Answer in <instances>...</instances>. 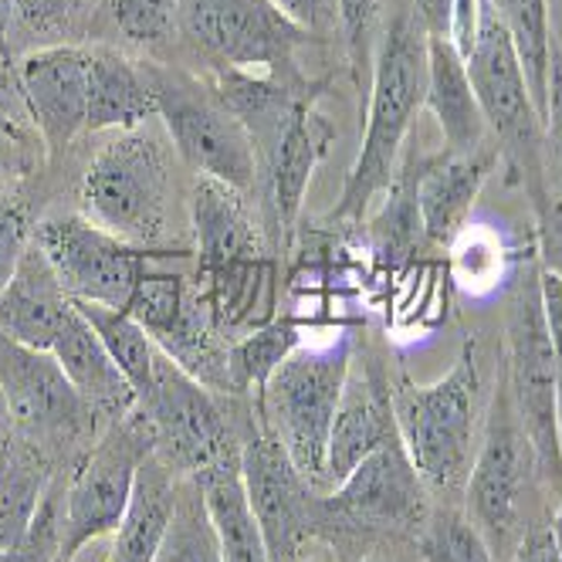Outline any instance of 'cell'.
<instances>
[{
  "mask_svg": "<svg viewBox=\"0 0 562 562\" xmlns=\"http://www.w3.org/2000/svg\"><path fill=\"white\" fill-rule=\"evenodd\" d=\"M481 4L485 0H454V14H451V42L454 48L468 58L477 37V24H481Z\"/></svg>",
  "mask_w": 562,
  "mask_h": 562,
  "instance_id": "ee69618b",
  "label": "cell"
},
{
  "mask_svg": "<svg viewBox=\"0 0 562 562\" xmlns=\"http://www.w3.org/2000/svg\"><path fill=\"white\" fill-rule=\"evenodd\" d=\"M86 4L89 0H11V11L37 34H58L82 14Z\"/></svg>",
  "mask_w": 562,
  "mask_h": 562,
  "instance_id": "f35d334b",
  "label": "cell"
},
{
  "mask_svg": "<svg viewBox=\"0 0 562 562\" xmlns=\"http://www.w3.org/2000/svg\"><path fill=\"white\" fill-rule=\"evenodd\" d=\"M339 18H342V37L352 58V68L359 71L373 61L376 45V18H380V0H339Z\"/></svg>",
  "mask_w": 562,
  "mask_h": 562,
  "instance_id": "74e56055",
  "label": "cell"
},
{
  "mask_svg": "<svg viewBox=\"0 0 562 562\" xmlns=\"http://www.w3.org/2000/svg\"><path fill=\"white\" fill-rule=\"evenodd\" d=\"M11 430H14V420H11V411H8L4 390H0V445H4V440H11Z\"/></svg>",
  "mask_w": 562,
  "mask_h": 562,
  "instance_id": "7dc6e473",
  "label": "cell"
},
{
  "mask_svg": "<svg viewBox=\"0 0 562 562\" xmlns=\"http://www.w3.org/2000/svg\"><path fill=\"white\" fill-rule=\"evenodd\" d=\"M481 386L485 383H481L477 342L468 339L454 367L440 380L414 383L404 376L390 390L400 445L424 477V485L440 498L464 495L477 451Z\"/></svg>",
  "mask_w": 562,
  "mask_h": 562,
  "instance_id": "7a4b0ae2",
  "label": "cell"
},
{
  "mask_svg": "<svg viewBox=\"0 0 562 562\" xmlns=\"http://www.w3.org/2000/svg\"><path fill=\"white\" fill-rule=\"evenodd\" d=\"M417 156V153H414ZM502 164L498 143H485L468 153L440 149L417 156V207L424 237L437 248H451L471 221L477 193Z\"/></svg>",
  "mask_w": 562,
  "mask_h": 562,
  "instance_id": "d6986e66",
  "label": "cell"
},
{
  "mask_svg": "<svg viewBox=\"0 0 562 562\" xmlns=\"http://www.w3.org/2000/svg\"><path fill=\"white\" fill-rule=\"evenodd\" d=\"M18 89L45 149L55 156L89 123V48L48 45L18 61Z\"/></svg>",
  "mask_w": 562,
  "mask_h": 562,
  "instance_id": "ac0fdd59",
  "label": "cell"
},
{
  "mask_svg": "<svg viewBox=\"0 0 562 562\" xmlns=\"http://www.w3.org/2000/svg\"><path fill=\"white\" fill-rule=\"evenodd\" d=\"M31 167V156H27V146L11 136L4 126H0V183H8L14 177H24Z\"/></svg>",
  "mask_w": 562,
  "mask_h": 562,
  "instance_id": "bcb514c9",
  "label": "cell"
},
{
  "mask_svg": "<svg viewBox=\"0 0 562 562\" xmlns=\"http://www.w3.org/2000/svg\"><path fill=\"white\" fill-rule=\"evenodd\" d=\"M126 312L149 333L156 349L170 356L193 380H200L207 390H231V339L221 333L196 278L190 281L187 274L149 268Z\"/></svg>",
  "mask_w": 562,
  "mask_h": 562,
  "instance_id": "8fae6325",
  "label": "cell"
},
{
  "mask_svg": "<svg viewBox=\"0 0 562 562\" xmlns=\"http://www.w3.org/2000/svg\"><path fill=\"white\" fill-rule=\"evenodd\" d=\"M536 258L546 274L562 281V200L552 193L536 207Z\"/></svg>",
  "mask_w": 562,
  "mask_h": 562,
  "instance_id": "ab89813d",
  "label": "cell"
},
{
  "mask_svg": "<svg viewBox=\"0 0 562 562\" xmlns=\"http://www.w3.org/2000/svg\"><path fill=\"white\" fill-rule=\"evenodd\" d=\"M505 386L518 420L529 434L539 485L562 495V427H559V383L549 323L542 308L539 265H532L508 289L505 299Z\"/></svg>",
  "mask_w": 562,
  "mask_h": 562,
  "instance_id": "8992f818",
  "label": "cell"
},
{
  "mask_svg": "<svg viewBox=\"0 0 562 562\" xmlns=\"http://www.w3.org/2000/svg\"><path fill=\"white\" fill-rule=\"evenodd\" d=\"M417 546L424 562H498L495 549L477 532L474 521L451 505L430 512Z\"/></svg>",
  "mask_w": 562,
  "mask_h": 562,
  "instance_id": "d6a6232c",
  "label": "cell"
},
{
  "mask_svg": "<svg viewBox=\"0 0 562 562\" xmlns=\"http://www.w3.org/2000/svg\"><path fill=\"white\" fill-rule=\"evenodd\" d=\"M352 562H383V559H376V555H367V559H352Z\"/></svg>",
  "mask_w": 562,
  "mask_h": 562,
  "instance_id": "681fc988",
  "label": "cell"
},
{
  "mask_svg": "<svg viewBox=\"0 0 562 562\" xmlns=\"http://www.w3.org/2000/svg\"><path fill=\"white\" fill-rule=\"evenodd\" d=\"M271 4L308 37H329L336 27L342 31L339 0H271Z\"/></svg>",
  "mask_w": 562,
  "mask_h": 562,
  "instance_id": "60d3db41",
  "label": "cell"
},
{
  "mask_svg": "<svg viewBox=\"0 0 562 562\" xmlns=\"http://www.w3.org/2000/svg\"><path fill=\"white\" fill-rule=\"evenodd\" d=\"M75 308L89 318V326L99 333L102 346L109 349L112 363L130 380L136 400L143 404L153 390V373H156V359H159V349L149 339V333L126 308H105V305H89V302H75Z\"/></svg>",
  "mask_w": 562,
  "mask_h": 562,
  "instance_id": "f546056e",
  "label": "cell"
},
{
  "mask_svg": "<svg viewBox=\"0 0 562 562\" xmlns=\"http://www.w3.org/2000/svg\"><path fill=\"white\" fill-rule=\"evenodd\" d=\"M180 21L190 42L207 52L217 68L305 82L299 52L308 45V34L271 0H180Z\"/></svg>",
  "mask_w": 562,
  "mask_h": 562,
  "instance_id": "30bf717a",
  "label": "cell"
},
{
  "mask_svg": "<svg viewBox=\"0 0 562 562\" xmlns=\"http://www.w3.org/2000/svg\"><path fill=\"white\" fill-rule=\"evenodd\" d=\"M477 105L485 112V123L498 153L512 170V180L526 190L532 211L549 200L546 180V119L536 109L526 71L515 55V45L488 0L481 4V24L474 48L464 58Z\"/></svg>",
  "mask_w": 562,
  "mask_h": 562,
  "instance_id": "5b68a950",
  "label": "cell"
},
{
  "mask_svg": "<svg viewBox=\"0 0 562 562\" xmlns=\"http://www.w3.org/2000/svg\"><path fill=\"white\" fill-rule=\"evenodd\" d=\"M190 477L204 495L224 562H271L261 526L245 492V477H240V448L221 454L214 464Z\"/></svg>",
  "mask_w": 562,
  "mask_h": 562,
  "instance_id": "d4e9b609",
  "label": "cell"
},
{
  "mask_svg": "<svg viewBox=\"0 0 562 562\" xmlns=\"http://www.w3.org/2000/svg\"><path fill=\"white\" fill-rule=\"evenodd\" d=\"M396 440V424H393V400L386 383L376 376V370L356 363L349 367L339 407L333 417V430H329V477L333 488L339 481L363 461L370 458L376 448Z\"/></svg>",
  "mask_w": 562,
  "mask_h": 562,
  "instance_id": "44dd1931",
  "label": "cell"
},
{
  "mask_svg": "<svg viewBox=\"0 0 562 562\" xmlns=\"http://www.w3.org/2000/svg\"><path fill=\"white\" fill-rule=\"evenodd\" d=\"M451 265H454V278L458 285L471 295H488L492 289H498V281L505 278V248L502 240L485 231V227H464L461 237L451 245Z\"/></svg>",
  "mask_w": 562,
  "mask_h": 562,
  "instance_id": "836d02e7",
  "label": "cell"
},
{
  "mask_svg": "<svg viewBox=\"0 0 562 562\" xmlns=\"http://www.w3.org/2000/svg\"><path fill=\"white\" fill-rule=\"evenodd\" d=\"M546 180L549 193L562 200V45L552 42L549 105H546Z\"/></svg>",
  "mask_w": 562,
  "mask_h": 562,
  "instance_id": "8d00e7d4",
  "label": "cell"
},
{
  "mask_svg": "<svg viewBox=\"0 0 562 562\" xmlns=\"http://www.w3.org/2000/svg\"><path fill=\"white\" fill-rule=\"evenodd\" d=\"M34 245V224L31 211L21 200H0V292L18 274L24 255Z\"/></svg>",
  "mask_w": 562,
  "mask_h": 562,
  "instance_id": "d590c367",
  "label": "cell"
},
{
  "mask_svg": "<svg viewBox=\"0 0 562 562\" xmlns=\"http://www.w3.org/2000/svg\"><path fill=\"white\" fill-rule=\"evenodd\" d=\"M149 454H156L153 427L136 404L130 414L109 424L99 445H92L86 461L78 464L65 492L55 562H71L89 542L119 529L136 488V474Z\"/></svg>",
  "mask_w": 562,
  "mask_h": 562,
  "instance_id": "ba28073f",
  "label": "cell"
},
{
  "mask_svg": "<svg viewBox=\"0 0 562 562\" xmlns=\"http://www.w3.org/2000/svg\"><path fill=\"white\" fill-rule=\"evenodd\" d=\"M318 512L336 515L349 526L420 539L434 505L430 488L396 437L359 461L333 488V495L318 502Z\"/></svg>",
  "mask_w": 562,
  "mask_h": 562,
  "instance_id": "9a60e30c",
  "label": "cell"
},
{
  "mask_svg": "<svg viewBox=\"0 0 562 562\" xmlns=\"http://www.w3.org/2000/svg\"><path fill=\"white\" fill-rule=\"evenodd\" d=\"M536 458L529 434L518 420V411L512 404V393L502 383L492 396V407L481 430L477 451L468 471L464 485V515L477 526V532L488 539V546L498 552H508L526 536V502L532 492Z\"/></svg>",
  "mask_w": 562,
  "mask_h": 562,
  "instance_id": "52a82bcc",
  "label": "cell"
},
{
  "mask_svg": "<svg viewBox=\"0 0 562 562\" xmlns=\"http://www.w3.org/2000/svg\"><path fill=\"white\" fill-rule=\"evenodd\" d=\"M153 427L156 458L173 474L190 477L234 451L224 411L214 404L211 390L180 370L170 356L159 352L153 390L139 404Z\"/></svg>",
  "mask_w": 562,
  "mask_h": 562,
  "instance_id": "4fadbf2b",
  "label": "cell"
},
{
  "mask_svg": "<svg viewBox=\"0 0 562 562\" xmlns=\"http://www.w3.org/2000/svg\"><path fill=\"white\" fill-rule=\"evenodd\" d=\"M68 312H71V299L65 295L55 268L48 265L42 248L31 245L18 274L0 292V333L48 352L65 326Z\"/></svg>",
  "mask_w": 562,
  "mask_h": 562,
  "instance_id": "603a6c76",
  "label": "cell"
},
{
  "mask_svg": "<svg viewBox=\"0 0 562 562\" xmlns=\"http://www.w3.org/2000/svg\"><path fill=\"white\" fill-rule=\"evenodd\" d=\"M326 78L315 89L302 92L289 109L271 115L268 123L251 130L255 153H258V173L265 170L268 177V204H271V221L281 237H289L305 190L312 183V173L326 159L336 126L318 112V99H323Z\"/></svg>",
  "mask_w": 562,
  "mask_h": 562,
  "instance_id": "5bb4252c",
  "label": "cell"
},
{
  "mask_svg": "<svg viewBox=\"0 0 562 562\" xmlns=\"http://www.w3.org/2000/svg\"><path fill=\"white\" fill-rule=\"evenodd\" d=\"M240 477H245L251 512L261 526L268 559L295 562L323 512H318V502H312V485L265 427L240 445Z\"/></svg>",
  "mask_w": 562,
  "mask_h": 562,
  "instance_id": "2e32d148",
  "label": "cell"
},
{
  "mask_svg": "<svg viewBox=\"0 0 562 562\" xmlns=\"http://www.w3.org/2000/svg\"><path fill=\"white\" fill-rule=\"evenodd\" d=\"M156 86L159 119L173 149L200 173L237 190L258 177V153L245 123L211 92L180 75L149 71Z\"/></svg>",
  "mask_w": 562,
  "mask_h": 562,
  "instance_id": "7c38bea8",
  "label": "cell"
},
{
  "mask_svg": "<svg viewBox=\"0 0 562 562\" xmlns=\"http://www.w3.org/2000/svg\"><path fill=\"white\" fill-rule=\"evenodd\" d=\"M539 285H542V308L549 323L552 356H555V383H559V427H562V281L546 274L539 268Z\"/></svg>",
  "mask_w": 562,
  "mask_h": 562,
  "instance_id": "b9f144b4",
  "label": "cell"
},
{
  "mask_svg": "<svg viewBox=\"0 0 562 562\" xmlns=\"http://www.w3.org/2000/svg\"><path fill=\"white\" fill-rule=\"evenodd\" d=\"M488 8L508 31L515 55L526 71L529 92L536 99L539 115L546 119L549 105V65H552V18H549V0H488Z\"/></svg>",
  "mask_w": 562,
  "mask_h": 562,
  "instance_id": "83f0119b",
  "label": "cell"
},
{
  "mask_svg": "<svg viewBox=\"0 0 562 562\" xmlns=\"http://www.w3.org/2000/svg\"><path fill=\"white\" fill-rule=\"evenodd\" d=\"M190 224L196 237V274L268 258L265 234L255 224L245 190L200 177L190 193Z\"/></svg>",
  "mask_w": 562,
  "mask_h": 562,
  "instance_id": "ffe728a7",
  "label": "cell"
},
{
  "mask_svg": "<svg viewBox=\"0 0 562 562\" xmlns=\"http://www.w3.org/2000/svg\"><path fill=\"white\" fill-rule=\"evenodd\" d=\"M512 562H562V549L549 526H532L512 549Z\"/></svg>",
  "mask_w": 562,
  "mask_h": 562,
  "instance_id": "7bdbcfd3",
  "label": "cell"
},
{
  "mask_svg": "<svg viewBox=\"0 0 562 562\" xmlns=\"http://www.w3.org/2000/svg\"><path fill=\"white\" fill-rule=\"evenodd\" d=\"M305 346V323L285 315V318H271L268 326L251 329L240 339L231 342V390H255L261 393V386L268 383V376L285 363V359Z\"/></svg>",
  "mask_w": 562,
  "mask_h": 562,
  "instance_id": "4dcf8cb0",
  "label": "cell"
},
{
  "mask_svg": "<svg viewBox=\"0 0 562 562\" xmlns=\"http://www.w3.org/2000/svg\"><path fill=\"white\" fill-rule=\"evenodd\" d=\"M180 474H173L156 454H149L136 474L130 508L115 529V542L105 562H156L177 508Z\"/></svg>",
  "mask_w": 562,
  "mask_h": 562,
  "instance_id": "4316f807",
  "label": "cell"
},
{
  "mask_svg": "<svg viewBox=\"0 0 562 562\" xmlns=\"http://www.w3.org/2000/svg\"><path fill=\"white\" fill-rule=\"evenodd\" d=\"M173 204V164L164 133L149 123L115 133L82 177L86 217L130 245L159 248Z\"/></svg>",
  "mask_w": 562,
  "mask_h": 562,
  "instance_id": "277c9868",
  "label": "cell"
},
{
  "mask_svg": "<svg viewBox=\"0 0 562 562\" xmlns=\"http://www.w3.org/2000/svg\"><path fill=\"white\" fill-rule=\"evenodd\" d=\"M42 461L24 445H0V559L21 549L31 532V521L42 508Z\"/></svg>",
  "mask_w": 562,
  "mask_h": 562,
  "instance_id": "f1b7e54d",
  "label": "cell"
},
{
  "mask_svg": "<svg viewBox=\"0 0 562 562\" xmlns=\"http://www.w3.org/2000/svg\"><path fill=\"white\" fill-rule=\"evenodd\" d=\"M411 11L427 37H451L454 0H411Z\"/></svg>",
  "mask_w": 562,
  "mask_h": 562,
  "instance_id": "f6af8a7d",
  "label": "cell"
},
{
  "mask_svg": "<svg viewBox=\"0 0 562 562\" xmlns=\"http://www.w3.org/2000/svg\"><path fill=\"white\" fill-rule=\"evenodd\" d=\"M352 367V339L302 346L281 363L258 393L261 427L278 440L312 488H333L329 430Z\"/></svg>",
  "mask_w": 562,
  "mask_h": 562,
  "instance_id": "3957f363",
  "label": "cell"
},
{
  "mask_svg": "<svg viewBox=\"0 0 562 562\" xmlns=\"http://www.w3.org/2000/svg\"><path fill=\"white\" fill-rule=\"evenodd\" d=\"M48 352L58 359V367L65 370V376L71 380V386L86 400L92 414L115 420L139 404L130 380L119 373L99 333L89 326V318L75 308V302H71V312Z\"/></svg>",
  "mask_w": 562,
  "mask_h": 562,
  "instance_id": "7402d4cb",
  "label": "cell"
},
{
  "mask_svg": "<svg viewBox=\"0 0 562 562\" xmlns=\"http://www.w3.org/2000/svg\"><path fill=\"white\" fill-rule=\"evenodd\" d=\"M383 31L373 45V75L367 102V130L356 164L329 214L333 224H356L386 193L396 177L400 153L427 95V34L417 24L411 0H390Z\"/></svg>",
  "mask_w": 562,
  "mask_h": 562,
  "instance_id": "6da1fadb",
  "label": "cell"
},
{
  "mask_svg": "<svg viewBox=\"0 0 562 562\" xmlns=\"http://www.w3.org/2000/svg\"><path fill=\"white\" fill-rule=\"evenodd\" d=\"M159 115L153 75L112 48H89V123L86 133H126Z\"/></svg>",
  "mask_w": 562,
  "mask_h": 562,
  "instance_id": "484cf974",
  "label": "cell"
},
{
  "mask_svg": "<svg viewBox=\"0 0 562 562\" xmlns=\"http://www.w3.org/2000/svg\"><path fill=\"white\" fill-rule=\"evenodd\" d=\"M34 245L55 268L71 302L130 308L143 274L167 258H187L183 248H143L109 234L86 214H58L34 227Z\"/></svg>",
  "mask_w": 562,
  "mask_h": 562,
  "instance_id": "9c48e42d",
  "label": "cell"
},
{
  "mask_svg": "<svg viewBox=\"0 0 562 562\" xmlns=\"http://www.w3.org/2000/svg\"><path fill=\"white\" fill-rule=\"evenodd\" d=\"M562 498V495H559ZM552 536H555V542H559V549H562V502H559V508H555V515H552Z\"/></svg>",
  "mask_w": 562,
  "mask_h": 562,
  "instance_id": "c3c4849f",
  "label": "cell"
},
{
  "mask_svg": "<svg viewBox=\"0 0 562 562\" xmlns=\"http://www.w3.org/2000/svg\"><path fill=\"white\" fill-rule=\"evenodd\" d=\"M156 562H224L204 495H200L193 477H180L177 508Z\"/></svg>",
  "mask_w": 562,
  "mask_h": 562,
  "instance_id": "1f68e13d",
  "label": "cell"
},
{
  "mask_svg": "<svg viewBox=\"0 0 562 562\" xmlns=\"http://www.w3.org/2000/svg\"><path fill=\"white\" fill-rule=\"evenodd\" d=\"M0 390H4L14 430L27 440H68L86 430L92 411L58 359L0 333Z\"/></svg>",
  "mask_w": 562,
  "mask_h": 562,
  "instance_id": "e0dca14e",
  "label": "cell"
},
{
  "mask_svg": "<svg viewBox=\"0 0 562 562\" xmlns=\"http://www.w3.org/2000/svg\"><path fill=\"white\" fill-rule=\"evenodd\" d=\"M109 21L133 45H159L180 21V0H105Z\"/></svg>",
  "mask_w": 562,
  "mask_h": 562,
  "instance_id": "e575fe53",
  "label": "cell"
},
{
  "mask_svg": "<svg viewBox=\"0 0 562 562\" xmlns=\"http://www.w3.org/2000/svg\"><path fill=\"white\" fill-rule=\"evenodd\" d=\"M424 109L434 112L445 149L468 153L492 143L485 112L477 105L464 55L451 37H427V95Z\"/></svg>",
  "mask_w": 562,
  "mask_h": 562,
  "instance_id": "cb8c5ba5",
  "label": "cell"
}]
</instances>
